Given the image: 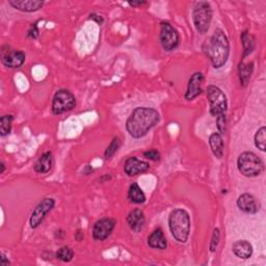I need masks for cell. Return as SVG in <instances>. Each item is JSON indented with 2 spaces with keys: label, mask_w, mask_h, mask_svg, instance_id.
Wrapping results in <instances>:
<instances>
[{
  "label": "cell",
  "mask_w": 266,
  "mask_h": 266,
  "mask_svg": "<svg viewBox=\"0 0 266 266\" xmlns=\"http://www.w3.org/2000/svg\"><path fill=\"white\" fill-rule=\"evenodd\" d=\"M160 120L158 111L150 107H137L126 122V129L134 138H140L154 127Z\"/></svg>",
  "instance_id": "obj_1"
},
{
  "label": "cell",
  "mask_w": 266,
  "mask_h": 266,
  "mask_svg": "<svg viewBox=\"0 0 266 266\" xmlns=\"http://www.w3.org/2000/svg\"><path fill=\"white\" fill-rule=\"evenodd\" d=\"M203 49L216 69L222 68L227 63L230 53V44L227 36L222 30L217 29L204 44Z\"/></svg>",
  "instance_id": "obj_2"
},
{
  "label": "cell",
  "mask_w": 266,
  "mask_h": 266,
  "mask_svg": "<svg viewBox=\"0 0 266 266\" xmlns=\"http://www.w3.org/2000/svg\"><path fill=\"white\" fill-rule=\"evenodd\" d=\"M169 224L173 237L180 243H185L190 233L189 214L184 209L174 210L170 214Z\"/></svg>",
  "instance_id": "obj_3"
},
{
  "label": "cell",
  "mask_w": 266,
  "mask_h": 266,
  "mask_svg": "<svg viewBox=\"0 0 266 266\" xmlns=\"http://www.w3.org/2000/svg\"><path fill=\"white\" fill-rule=\"evenodd\" d=\"M237 167L241 175L245 177H257L264 171L262 159L253 152H243L237 160Z\"/></svg>",
  "instance_id": "obj_4"
},
{
  "label": "cell",
  "mask_w": 266,
  "mask_h": 266,
  "mask_svg": "<svg viewBox=\"0 0 266 266\" xmlns=\"http://www.w3.org/2000/svg\"><path fill=\"white\" fill-rule=\"evenodd\" d=\"M192 20L197 32L201 35L206 34L212 20V9L210 3L207 1L197 2L193 7Z\"/></svg>",
  "instance_id": "obj_5"
},
{
  "label": "cell",
  "mask_w": 266,
  "mask_h": 266,
  "mask_svg": "<svg viewBox=\"0 0 266 266\" xmlns=\"http://www.w3.org/2000/svg\"><path fill=\"white\" fill-rule=\"evenodd\" d=\"M207 97L210 103V114L213 117L218 118L219 116L226 115L228 108L227 97L220 88L210 86L207 89Z\"/></svg>",
  "instance_id": "obj_6"
},
{
  "label": "cell",
  "mask_w": 266,
  "mask_h": 266,
  "mask_svg": "<svg viewBox=\"0 0 266 266\" xmlns=\"http://www.w3.org/2000/svg\"><path fill=\"white\" fill-rule=\"evenodd\" d=\"M76 106V98L68 89L57 90L52 100V112L54 115H63Z\"/></svg>",
  "instance_id": "obj_7"
},
{
  "label": "cell",
  "mask_w": 266,
  "mask_h": 266,
  "mask_svg": "<svg viewBox=\"0 0 266 266\" xmlns=\"http://www.w3.org/2000/svg\"><path fill=\"white\" fill-rule=\"evenodd\" d=\"M160 43L166 51L175 50L180 43V37L177 30L169 22L160 24Z\"/></svg>",
  "instance_id": "obj_8"
},
{
  "label": "cell",
  "mask_w": 266,
  "mask_h": 266,
  "mask_svg": "<svg viewBox=\"0 0 266 266\" xmlns=\"http://www.w3.org/2000/svg\"><path fill=\"white\" fill-rule=\"evenodd\" d=\"M55 205V201L52 198H46L42 202L38 204V206L34 209L32 217H30L29 222L30 227L33 229L38 228L41 223L43 222L47 214L53 209Z\"/></svg>",
  "instance_id": "obj_9"
},
{
  "label": "cell",
  "mask_w": 266,
  "mask_h": 266,
  "mask_svg": "<svg viewBox=\"0 0 266 266\" xmlns=\"http://www.w3.org/2000/svg\"><path fill=\"white\" fill-rule=\"evenodd\" d=\"M116 226V221L111 219H102L98 221L93 229V237L95 240L103 241L109 237V235L114 231Z\"/></svg>",
  "instance_id": "obj_10"
},
{
  "label": "cell",
  "mask_w": 266,
  "mask_h": 266,
  "mask_svg": "<svg viewBox=\"0 0 266 266\" xmlns=\"http://www.w3.org/2000/svg\"><path fill=\"white\" fill-rule=\"evenodd\" d=\"M1 61L4 67L16 69L20 68L25 61V54L22 51L9 50L6 53H2Z\"/></svg>",
  "instance_id": "obj_11"
},
{
  "label": "cell",
  "mask_w": 266,
  "mask_h": 266,
  "mask_svg": "<svg viewBox=\"0 0 266 266\" xmlns=\"http://www.w3.org/2000/svg\"><path fill=\"white\" fill-rule=\"evenodd\" d=\"M150 169V165L146 161H141L136 157H130L126 160L124 171L128 176H137L139 174L147 172Z\"/></svg>",
  "instance_id": "obj_12"
},
{
  "label": "cell",
  "mask_w": 266,
  "mask_h": 266,
  "mask_svg": "<svg viewBox=\"0 0 266 266\" xmlns=\"http://www.w3.org/2000/svg\"><path fill=\"white\" fill-rule=\"evenodd\" d=\"M204 81V75L201 72L194 73L189 81H188V87L187 90L185 93V99L190 101L193 100L194 98H197L201 93H202V84Z\"/></svg>",
  "instance_id": "obj_13"
},
{
  "label": "cell",
  "mask_w": 266,
  "mask_h": 266,
  "mask_svg": "<svg viewBox=\"0 0 266 266\" xmlns=\"http://www.w3.org/2000/svg\"><path fill=\"white\" fill-rule=\"evenodd\" d=\"M238 208L248 214H256L259 210V203L250 193H243L237 200Z\"/></svg>",
  "instance_id": "obj_14"
},
{
  "label": "cell",
  "mask_w": 266,
  "mask_h": 266,
  "mask_svg": "<svg viewBox=\"0 0 266 266\" xmlns=\"http://www.w3.org/2000/svg\"><path fill=\"white\" fill-rule=\"evenodd\" d=\"M8 3L18 11L25 13L37 12L44 5V1L41 0H9Z\"/></svg>",
  "instance_id": "obj_15"
},
{
  "label": "cell",
  "mask_w": 266,
  "mask_h": 266,
  "mask_svg": "<svg viewBox=\"0 0 266 266\" xmlns=\"http://www.w3.org/2000/svg\"><path fill=\"white\" fill-rule=\"evenodd\" d=\"M127 222L132 231L134 232H140L145 227L146 219L144 216V212L140 209H134L132 210L127 217Z\"/></svg>",
  "instance_id": "obj_16"
},
{
  "label": "cell",
  "mask_w": 266,
  "mask_h": 266,
  "mask_svg": "<svg viewBox=\"0 0 266 266\" xmlns=\"http://www.w3.org/2000/svg\"><path fill=\"white\" fill-rule=\"evenodd\" d=\"M233 253L235 256H237L238 258L247 260L249 259L253 254V247L252 244L247 240H239L236 241L232 247Z\"/></svg>",
  "instance_id": "obj_17"
},
{
  "label": "cell",
  "mask_w": 266,
  "mask_h": 266,
  "mask_svg": "<svg viewBox=\"0 0 266 266\" xmlns=\"http://www.w3.org/2000/svg\"><path fill=\"white\" fill-rule=\"evenodd\" d=\"M148 244L153 249L165 250L168 247V241L163 231L158 228L148 237Z\"/></svg>",
  "instance_id": "obj_18"
},
{
  "label": "cell",
  "mask_w": 266,
  "mask_h": 266,
  "mask_svg": "<svg viewBox=\"0 0 266 266\" xmlns=\"http://www.w3.org/2000/svg\"><path fill=\"white\" fill-rule=\"evenodd\" d=\"M209 145L213 155L217 158L221 159L223 155V140L221 135V133L214 132L209 137Z\"/></svg>",
  "instance_id": "obj_19"
},
{
  "label": "cell",
  "mask_w": 266,
  "mask_h": 266,
  "mask_svg": "<svg viewBox=\"0 0 266 266\" xmlns=\"http://www.w3.org/2000/svg\"><path fill=\"white\" fill-rule=\"evenodd\" d=\"M52 161L53 159L51 152H46L37 160L34 169L39 174H46L52 168Z\"/></svg>",
  "instance_id": "obj_20"
},
{
  "label": "cell",
  "mask_w": 266,
  "mask_h": 266,
  "mask_svg": "<svg viewBox=\"0 0 266 266\" xmlns=\"http://www.w3.org/2000/svg\"><path fill=\"white\" fill-rule=\"evenodd\" d=\"M128 198L132 203H135V204H141V203H145L146 201L145 193L141 190V188L139 187L137 183H133L130 185L129 190H128Z\"/></svg>",
  "instance_id": "obj_21"
},
{
  "label": "cell",
  "mask_w": 266,
  "mask_h": 266,
  "mask_svg": "<svg viewBox=\"0 0 266 266\" xmlns=\"http://www.w3.org/2000/svg\"><path fill=\"white\" fill-rule=\"evenodd\" d=\"M253 70H254V64L253 63L244 64L243 61H241V63L239 64V67H238L239 80H240V84L243 87H245L249 84L251 75L253 73Z\"/></svg>",
  "instance_id": "obj_22"
},
{
  "label": "cell",
  "mask_w": 266,
  "mask_h": 266,
  "mask_svg": "<svg viewBox=\"0 0 266 266\" xmlns=\"http://www.w3.org/2000/svg\"><path fill=\"white\" fill-rule=\"evenodd\" d=\"M241 41L243 46V57H245L250 55L255 49V38L249 32H244L241 34Z\"/></svg>",
  "instance_id": "obj_23"
},
{
  "label": "cell",
  "mask_w": 266,
  "mask_h": 266,
  "mask_svg": "<svg viewBox=\"0 0 266 266\" xmlns=\"http://www.w3.org/2000/svg\"><path fill=\"white\" fill-rule=\"evenodd\" d=\"M255 146L260 151L265 152L266 150V128L262 126L255 134Z\"/></svg>",
  "instance_id": "obj_24"
},
{
  "label": "cell",
  "mask_w": 266,
  "mask_h": 266,
  "mask_svg": "<svg viewBox=\"0 0 266 266\" xmlns=\"http://www.w3.org/2000/svg\"><path fill=\"white\" fill-rule=\"evenodd\" d=\"M14 117L11 115H6L1 117L0 119V133L1 136H5L9 134V132L12 130V123H13Z\"/></svg>",
  "instance_id": "obj_25"
},
{
  "label": "cell",
  "mask_w": 266,
  "mask_h": 266,
  "mask_svg": "<svg viewBox=\"0 0 266 266\" xmlns=\"http://www.w3.org/2000/svg\"><path fill=\"white\" fill-rule=\"evenodd\" d=\"M74 257L73 250L69 247L60 248L56 253V258L63 262H70Z\"/></svg>",
  "instance_id": "obj_26"
},
{
  "label": "cell",
  "mask_w": 266,
  "mask_h": 266,
  "mask_svg": "<svg viewBox=\"0 0 266 266\" xmlns=\"http://www.w3.org/2000/svg\"><path fill=\"white\" fill-rule=\"evenodd\" d=\"M120 147H121V139L119 137H115L105 151V158L109 159L110 157L114 156Z\"/></svg>",
  "instance_id": "obj_27"
},
{
  "label": "cell",
  "mask_w": 266,
  "mask_h": 266,
  "mask_svg": "<svg viewBox=\"0 0 266 266\" xmlns=\"http://www.w3.org/2000/svg\"><path fill=\"white\" fill-rule=\"evenodd\" d=\"M220 238H221V233L219 229H214L213 230V234L211 237V242H210V251L213 253L216 252L219 242H220Z\"/></svg>",
  "instance_id": "obj_28"
},
{
  "label": "cell",
  "mask_w": 266,
  "mask_h": 266,
  "mask_svg": "<svg viewBox=\"0 0 266 266\" xmlns=\"http://www.w3.org/2000/svg\"><path fill=\"white\" fill-rule=\"evenodd\" d=\"M226 115H222L217 118V124L221 134H223L226 132Z\"/></svg>",
  "instance_id": "obj_29"
},
{
  "label": "cell",
  "mask_w": 266,
  "mask_h": 266,
  "mask_svg": "<svg viewBox=\"0 0 266 266\" xmlns=\"http://www.w3.org/2000/svg\"><path fill=\"white\" fill-rule=\"evenodd\" d=\"M144 156L150 160H153V161H157L160 159V154L158 153V151L152 149V150H149L147 152L144 153Z\"/></svg>",
  "instance_id": "obj_30"
},
{
  "label": "cell",
  "mask_w": 266,
  "mask_h": 266,
  "mask_svg": "<svg viewBox=\"0 0 266 266\" xmlns=\"http://www.w3.org/2000/svg\"><path fill=\"white\" fill-rule=\"evenodd\" d=\"M27 36L29 38H32V39H37L38 38V36H39V29H38L37 24H33L32 25V27H30V29L28 30Z\"/></svg>",
  "instance_id": "obj_31"
},
{
  "label": "cell",
  "mask_w": 266,
  "mask_h": 266,
  "mask_svg": "<svg viewBox=\"0 0 266 266\" xmlns=\"http://www.w3.org/2000/svg\"><path fill=\"white\" fill-rule=\"evenodd\" d=\"M90 19H93V20H96V21L101 25L102 23H103V19H102V17H100V16H97V15H95V14H93V15H90Z\"/></svg>",
  "instance_id": "obj_32"
},
{
  "label": "cell",
  "mask_w": 266,
  "mask_h": 266,
  "mask_svg": "<svg viewBox=\"0 0 266 266\" xmlns=\"http://www.w3.org/2000/svg\"><path fill=\"white\" fill-rule=\"evenodd\" d=\"M1 257H2V258H1V265H8L9 262L6 261V259H5V258H6V257H5V255L2 254V255H1Z\"/></svg>",
  "instance_id": "obj_33"
},
{
  "label": "cell",
  "mask_w": 266,
  "mask_h": 266,
  "mask_svg": "<svg viewBox=\"0 0 266 266\" xmlns=\"http://www.w3.org/2000/svg\"><path fill=\"white\" fill-rule=\"evenodd\" d=\"M130 5L132 6H137V5H142V4H146V2H129Z\"/></svg>",
  "instance_id": "obj_34"
},
{
  "label": "cell",
  "mask_w": 266,
  "mask_h": 266,
  "mask_svg": "<svg viewBox=\"0 0 266 266\" xmlns=\"http://www.w3.org/2000/svg\"><path fill=\"white\" fill-rule=\"evenodd\" d=\"M4 170H5V166H4V163L1 161V171H0V174H3Z\"/></svg>",
  "instance_id": "obj_35"
}]
</instances>
